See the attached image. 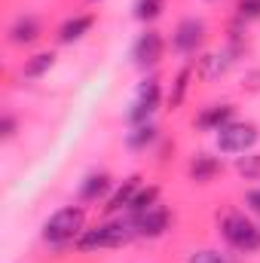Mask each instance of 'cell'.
Returning <instances> with one entry per match:
<instances>
[{"label":"cell","instance_id":"cell-8","mask_svg":"<svg viewBox=\"0 0 260 263\" xmlns=\"http://www.w3.org/2000/svg\"><path fill=\"white\" fill-rule=\"evenodd\" d=\"M162 49H165L162 37H159L156 31H147V34H141V37L135 40V46H132V59H135V65L138 67H153L159 59H162Z\"/></svg>","mask_w":260,"mask_h":263},{"label":"cell","instance_id":"cell-16","mask_svg":"<svg viewBox=\"0 0 260 263\" xmlns=\"http://www.w3.org/2000/svg\"><path fill=\"white\" fill-rule=\"evenodd\" d=\"M230 52H211V55H205L202 59V77L205 80H214V77H220L227 67H230Z\"/></svg>","mask_w":260,"mask_h":263},{"label":"cell","instance_id":"cell-12","mask_svg":"<svg viewBox=\"0 0 260 263\" xmlns=\"http://www.w3.org/2000/svg\"><path fill=\"white\" fill-rule=\"evenodd\" d=\"M92 25H95V18H92V15H70L65 25L59 28V40H62V43H73V40L86 37Z\"/></svg>","mask_w":260,"mask_h":263},{"label":"cell","instance_id":"cell-17","mask_svg":"<svg viewBox=\"0 0 260 263\" xmlns=\"http://www.w3.org/2000/svg\"><path fill=\"white\" fill-rule=\"evenodd\" d=\"M165 9V0H135V18L138 22H153Z\"/></svg>","mask_w":260,"mask_h":263},{"label":"cell","instance_id":"cell-13","mask_svg":"<svg viewBox=\"0 0 260 263\" xmlns=\"http://www.w3.org/2000/svg\"><path fill=\"white\" fill-rule=\"evenodd\" d=\"M217 172H220V162H217L214 156H205V153H202V156H196L193 162H190V178L199 181V184H208Z\"/></svg>","mask_w":260,"mask_h":263},{"label":"cell","instance_id":"cell-2","mask_svg":"<svg viewBox=\"0 0 260 263\" xmlns=\"http://www.w3.org/2000/svg\"><path fill=\"white\" fill-rule=\"evenodd\" d=\"M135 233L132 223H123V220H107V223H98L92 230H83V236L77 239V248L80 251H98V248H120L126 245Z\"/></svg>","mask_w":260,"mask_h":263},{"label":"cell","instance_id":"cell-20","mask_svg":"<svg viewBox=\"0 0 260 263\" xmlns=\"http://www.w3.org/2000/svg\"><path fill=\"white\" fill-rule=\"evenodd\" d=\"M187 86H190V67H184V70L178 73V80H175V89H172V98H169L172 107H181V101H184V95H187Z\"/></svg>","mask_w":260,"mask_h":263},{"label":"cell","instance_id":"cell-3","mask_svg":"<svg viewBox=\"0 0 260 263\" xmlns=\"http://www.w3.org/2000/svg\"><path fill=\"white\" fill-rule=\"evenodd\" d=\"M220 230H224V239L242 254H251L260 248V223H254L245 214H227Z\"/></svg>","mask_w":260,"mask_h":263},{"label":"cell","instance_id":"cell-23","mask_svg":"<svg viewBox=\"0 0 260 263\" xmlns=\"http://www.w3.org/2000/svg\"><path fill=\"white\" fill-rule=\"evenodd\" d=\"M190 263H227V257L217 254V251H196L190 257Z\"/></svg>","mask_w":260,"mask_h":263},{"label":"cell","instance_id":"cell-24","mask_svg":"<svg viewBox=\"0 0 260 263\" xmlns=\"http://www.w3.org/2000/svg\"><path fill=\"white\" fill-rule=\"evenodd\" d=\"M245 205H248L254 214H260V187H257V190H248V196H245Z\"/></svg>","mask_w":260,"mask_h":263},{"label":"cell","instance_id":"cell-6","mask_svg":"<svg viewBox=\"0 0 260 263\" xmlns=\"http://www.w3.org/2000/svg\"><path fill=\"white\" fill-rule=\"evenodd\" d=\"M132 227H135L138 236L156 239V236H162L169 230V208L165 205H153V208H147L141 214H132Z\"/></svg>","mask_w":260,"mask_h":263},{"label":"cell","instance_id":"cell-10","mask_svg":"<svg viewBox=\"0 0 260 263\" xmlns=\"http://www.w3.org/2000/svg\"><path fill=\"white\" fill-rule=\"evenodd\" d=\"M230 117H233V107H230V104H214V107H208V110L199 114L196 126L205 129V132H220L230 123Z\"/></svg>","mask_w":260,"mask_h":263},{"label":"cell","instance_id":"cell-21","mask_svg":"<svg viewBox=\"0 0 260 263\" xmlns=\"http://www.w3.org/2000/svg\"><path fill=\"white\" fill-rule=\"evenodd\" d=\"M153 138H156V129H153L150 123H144V126H138V129L129 135V147H135V150H138V147H147Z\"/></svg>","mask_w":260,"mask_h":263},{"label":"cell","instance_id":"cell-22","mask_svg":"<svg viewBox=\"0 0 260 263\" xmlns=\"http://www.w3.org/2000/svg\"><path fill=\"white\" fill-rule=\"evenodd\" d=\"M239 18H260V0H239Z\"/></svg>","mask_w":260,"mask_h":263},{"label":"cell","instance_id":"cell-19","mask_svg":"<svg viewBox=\"0 0 260 263\" xmlns=\"http://www.w3.org/2000/svg\"><path fill=\"white\" fill-rule=\"evenodd\" d=\"M236 172H239L245 181H260V153H245V156H239Z\"/></svg>","mask_w":260,"mask_h":263},{"label":"cell","instance_id":"cell-5","mask_svg":"<svg viewBox=\"0 0 260 263\" xmlns=\"http://www.w3.org/2000/svg\"><path fill=\"white\" fill-rule=\"evenodd\" d=\"M159 83L156 80H144L141 83V89H138V98H135V104H132L129 110V123L135 126H144L150 117H153V110L159 107Z\"/></svg>","mask_w":260,"mask_h":263},{"label":"cell","instance_id":"cell-18","mask_svg":"<svg viewBox=\"0 0 260 263\" xmlns=\"http://www.w3.org/2000/svg\"><path fill=\"white\" fill-rule=\"evenodd\" d=\"M156 199H159V187H144V190H138V193H135L129 211H132V214H141V211H147V208L159 205Z\"/></svg>","mask_w":260,"mask_h":263},{"label":"cell","instance_id":"cell-7","mask_svg":"<svg viewBox=\"0 0 260 263\" xmlns=\"http://www.w3.org/2000/svg\"><path fill=\"white\" fill-rule=\"evenodd\" d=\"M202 40H205V22L196 18V15L181 18L178 28H175V34H172V43H175L178 52H196L202 46Z\"/></svg>","mask_w":260,"mask_h":263},{"label":"cell","instance_id":"cell-14","mask_svg":"<svg viewBox=\"0 0 260 263\" xmlns=\"http://www.w3.org/2000/svg\"><path fill=\"white\" fill-rule=\"evenodd\" d=\"M107 187H110V178L101 172V175H89L86 178V184L80 187V199L83 202H95V199H101L107 193Z\"/></svg>","mask_w":260,"mask_h":263},{"label":"cell","instance_id":"cell-1","mask_svg":"<svg viewBox=\"0 0 260 263\" xmlns=\"http://www.w3.org/2000/svg\"><path fill=\"white\" fill-rule=\"evenodd\" d=\"M83 230H86V211L80 205H67V208H59L43 223V239L52 245H67V242L80 239Z\"/></svg>","mask_w":260,"mask_h":263},{"label":"cell","instance_id":"cell-11","mask_svg":"<svg viewBox=\"0 0 260 263\" xmlns=\"http://www.w3.org/2000/svg\"><path fill=\"white\" fill-rule=\"evenodd\" d=\"M138 190H141V178H138V175H132L129 181H123V187H120V190H117L114 196L107 199L104 211H107V214H117L120 208H129L132 199H135V193H138Z\"/></svg>","mask_w":260,"mask_h":263},{"label":"cell","instance_id":"cell-25","mask_svg":"<svg viewBox=\"0 0 260 263\" xmlns=\"http://www.w3.org/2000/svg\"><path fill=\"white\" fill-rule=\"evenodd\" d=\"M0 132H3V138H12V135H15V120H12V117H3Z\"/></svg>","mask_w":260,"mask_h":263},{"label":"cell","instance_id":"cell-4","mask_svg":"<svg viewBox=\"0 0 260 263\" xmlns=\"http://www.w3.org/2000/svg\"><path fill=\"white\" fill-rule=\"evenodd\" d=\"M257 126L254 123H227L217 132V147L220 153H245L257 144Z\"/></svg>","mask_w":260,"mask_h":263},{"label":"cell","instance_id":"cell-26","mask_svg":"<svg viewBox=\"0 0 260 263\" xmlns=\"http://www.w3.org/2000/svg\"><path fill=\"white\" fill-rule=\"evenodd\" d=\"M92 3H95V0H92Z\"/></svg>","mask_w":260,"mask_h":263},{"label":"cell","instance_id":"cell-9","mask_svg":"<svg viewBox=\"0 0 260 263\" xmlns=\"http://www.w3.org/2000/svg\"><path fill=\"white\" fill-rule=\"evenodd\" d=\"M37 37H40V22L34 15H18L9 28V43L15 46H31Z\"/></svg>","mask_w":260,"mask_h":263},{"label":"cell","instance_id":"cell-15","mask_svg":"<svg viewBox=\"0 0 260 263\" xmlns=\"http://www.w3.org/2000/svg\"><path fill=\"white\" fill-rule=\"evenodd\" d=\"M52 65H55V52H37L34 59H28V62H25L22 73H25L28 80H37V77H43Z\"/></svg>","mask_w":260,"mask_h":263}]
</instances>
